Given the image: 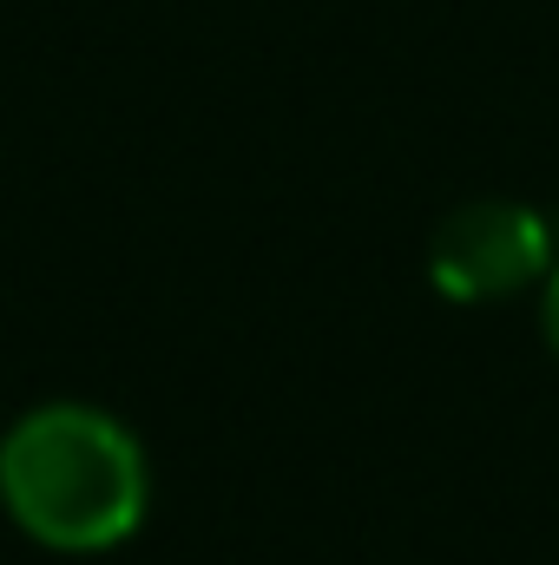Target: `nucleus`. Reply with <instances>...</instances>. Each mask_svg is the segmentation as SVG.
I'll return each mask as SVG.
<instances>
[{"mask_svg":"<svg viewBox=\"0 0 559 565\" xmlns=\"http://www.w3.org/2000/svg\"><path fill=\"white\" fill-rule=\"evenodd\" d=\"M0 507L33 546L66 559L126 546L151 513L139 434L93 402L27 408L0 434Z\"/></svg>","mask_w":559,"mask_h":565,"instance_id":"nucleus-1","label":"nucleus"},{"mask_svg":"<svg viewBox=\"0 0 559 565\" xmlns=\"http://www.w3.org/2000/svg\"><path fill=\"white\" fill-rule=\"evenodd\" d=\"M553 231L534 204L474 198L454 204L428 237V277L447 302H507L553 270Z\"/></svg>","mask_w":559,"mask_h":565,"instance_id":"nucleus-2","label":"nucleus"},{"mask_svg":"<svg viewBox=\"0 0 559 565\" xmlns=\"http://www.w3.org/2000/svg\"><path fill=\"white\" fill-rule=\"evenodd\" d=\"M540 322H547V349L559 355V257H553V270H547V309H540Z\"/></svg>","mask_w":559,"mask_h":565,"instance_id":"nucleus-3","label":"nucleus"}]
</instances>
